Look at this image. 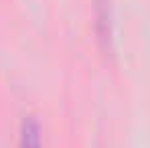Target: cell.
<instances>
[{
    "label": "cell",
    "mask_w": 150,
    "mask_h": 148,
    "mask_svg": "<svg viewBox=\"0 0 150 148\" xmlns=\"http://www.w3.org/2000/svg\"><path fill=\"white\" fill-rule=\"evenodd\" d=\"M18 148H43L41 138V126L35 116H28L21 124V136H18Z\"/></svg>",
    "instance_id": "obj_1"
}]
</instances>
